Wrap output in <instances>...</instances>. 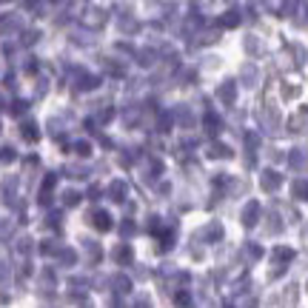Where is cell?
<instances>
[{
  "label": "cell",
  "instance_id": "6da1fadb",
  "mask_svg": "<svg viewBox=\"0 0 308 308\" xmlns=\"http://www.w3.org/2000/svg\"><path fill=\"white\" fill-rule=\"evenodd\" d=\"M23 137H26V140H34V137H37V131H34L32 123H26V126H23Z\"/></svg>",
  "mask_w": 308,
  "mask_h": 308
}]
</instances>
